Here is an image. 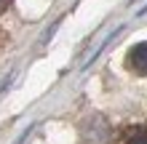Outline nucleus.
<instances>
[{
    "label": "nucleus",
    "mask_w": 147,
    "mask_h": 144,
    "mask_svg": "<svg viewBox=\"0 0 147 144\" xmlns=\"http://www.w3.org/2000/svg\"><path fill=\"white\" fill-rule=\"evenodd\" d=\"M126 64L128 70L136 72V75H147V43H136L126 56Z\"/></svg>",
    "instance_id": "1"
},
{
    "label": "nucleus",
    "mask_w": 147,
    "mask_h": 144,
    "mask_svg": "<svg viewBox=\"0 0 147 144\" xmlns=\"http://www.w3.org/2000/svg\"><path fill=\"white\" fill-rule=\"evenodd\" d=\"M123 144H147V125H136L126 133V141Z\"/></svg>",
    "instance_id": "2"
},
{
    "label": "nucleus",
    "mask_w": 147,
    "mask_h": 144,
    "mask_svg": "<svg viewBox=\"0 0 147 144\" xmlns=\"http://www.w3.org/2000/svg\"><path fill=\"white\" fill-rule=\"evenodd\" d=\"M8 5H11V0H0V13H3V11H5Z\"/></svg>",
    "instance_id": "3"
}]
</instances>
